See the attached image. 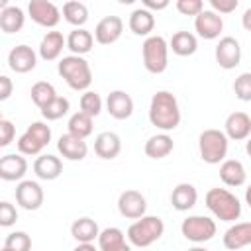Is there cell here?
<instances>
[{
	"mask_svg": "<svg viewBox=\"0 0 251 251\" xmlns=\"http://www.w3.org/2000/svg\"><path fill=\"white\" fill-rule=\"evenodd\" d=\"M149 122L161 131H173L180 124L178 100L169 90H159L151 96L149 104Z\"/></svg>",
	"mask_w": 251,
	"mask_h": 251,
	"instance_id": "6da1fadb",
	"label": "cell"
},
{
	"mask_svg": "<svg viewBox=\"0 0 251 251\" xmlns=\"http://www.w3.org/2000/svg\"><path fill=\"white\" fill-rule=\"evenodd\" d=\"M57 71L73 90H84L86 92L88 86L92 84V71H90V65L84 57H78V55L63 57L57 63Z\"/></svg>",
	"mask_w": 251,
	"mask_h": 251,
	"instance_id": "7a4b0ae2",
	"label": "cell"
},
{
	"mask_svg": "<svg viewBox=\"0 0 251 251\" xmlns=\"http://www.w3.org/2000/svg\"><path fill=\"white\" fill-rule=\"evenodd\" d=\"M206 206L208 210L222 222H235L241 216V202L235 194L226 188H210L206 192Z\"/></svg>",
	"mask_w": 251,
	"mask_h": 251,
	"instance_id": "3957f363",
	"label": "cell"
},
{
	"mask_svg": "<svg viewBox=\"0 0 251 251\" xmlns=\"http://www.w3.org/2000/svg\"><path fill=\"white\" fill-rule=\"evenodd\" d=\"M165 231V224L159 216H143L127 227V239L133 247L153 245Z\"/></svg>",
	"mask_w": 251,
	"mask_h": 251,
	"instance_id": "277c9868",
	"label": "cell"
},
{
	"mask_svg": "<svg viewBox=\"0 0 251 251\" xmlns=\"http://www.w3.org/2000/svg\"><path fill=\"white\" fill-rule=\"evenodd\" d=\"M198 151L204 163L218 165L226 161L227 155V135L220 129H204L198 137Z\"/></svg>",
	"mask_w": 251,
	"mask_h": 251,
	"instance_id": "5b68a950",
	"label": "cell"
},
{
	"mask_svg": "<svg viewBox=\"0 0 251 251\" xmlns=\"http://www.w3.org/2000/svg\"><path fill=\"white\" fill-rule=\"evenodd\" d=\"M143 65L149 73L161 75L167 71L169 65V43L161 35H149L141 45Z\"/></svg>",
	"mask_w": 251,
	"mask_h": 251,
	"instance_id": "8992f818",
	"label": "cell"
},
{
	"mask_svg": "<svg viewBox=\"0 0 251 251\" xmlns=\"http://www.w3.org/2000/svg\"><path fill=\"white\" fill-rule=\"evenodd\" d=\"M180 231L192 243H206L216 235V222L208 216H188L182 220Z\"/></svg>",
	"mask_w": 251,
	"mask_h": 251,
	"instance_id": "52a82bcc",
	"label": "cell"
},
{
	"mask_svg": "<svg viewBox=\"0 0 251 251\" xmlns=\"http://www.w3.org/2000/svg\"><path fill=\"white\" fill-rule=\"evenodd\" d=\"M241 61V47H239V41L231 35H226L218 41L216 45V63L226 69V71H231L239 65Z\"/></svg>",
	"mask_w": 251,
	"mask_h": 251,
	"instance_id": "ba28073f",
	"label": "cell"
},
{
	"mask_svg": "<svg viewBox=\"0 0 251 251\" xmlns=\"http://www.w3.org/2000/svg\"><path fill=\"white\" fill-rule=\"evenodd\" d=\"M16 202L27 212L39 210L43 204V188L35 180H22L16 186Z\"/></svg>",
	"mask_w": 251,
	"mask_h": 251,
	"instance_id": "9c48e42d",
	"label": "cell"
},
{
	"mask_svg": "<svg viewBox=\"0 0 251 251\" xmlns=\"http://www.w3.org/2000/svg\"><path fill=\"white\" fill-rule=\"evenodd\" d=\"M27 12H29V18L43 27H55L61 20L59 8L47 0H31L27 4Z\"/></svg>",
	"mask_w": 251,
	"mask_h": 251,
	"instance_id": "30bf717a",
	"label": "cell"
},
{
	"mask_svg": "<svg viewBox=\"0 0 251 251\" xmlns=\"http://www.w3.org/2000/svg\"><path fill=\"white\" fill-rule=\"evenodd\" d=\"M118 210L124 218L127 220H139L145 216L147 210V200L141 192L137 190H126L118 198Z\"/></svg>",
	"mask_w": 251,
	"mask_h": 251,
	"instance_id": "8fae6325",
	"label": "cell"
},
{
	"mask_svg": "<svg viewBox=\"0 0 251 251\" xmlns=\"http://www.w3.org/2000/svg\"><path fill=\"white\" fill-rule=\"evenodd\" d=\"M194 29L202 39H216L224 29V20L214 10H202L194 18Z\"/></svg>",
	"mask_w": 251,
	"mask_h": 251,
	"instance_id": "7c38bea8",
	"label": "cell"
},
{
	"mask_svg": "<svg viewBox=\"0 0 251 251\" xmlns=\"http://www.w3.org/2000/svg\"><path fill=\"white\" fill-rule=\"evenodd\" d=\"M124 22L120 16H106L94 27V39L100 45H112L122 37Z\"/></svg>",
	"mask_w": 251,
	"mask_h": 251,
	"instance_id": "4fadbf2b",
	"label": "cell"
},
{
	"mask_svg": "<svg viewBox=\"0 0 251 251\" xmlns=\"http://www.w3.org/2000/svg\"><path fill=\"white\" fill-rule=\"evenodd\" d=\"M35 65H37V55H35V51L29 45H24V43L22 45H16L8 53V67L14 73L25 75V73L33 71Z\"/></svg>",
	"mask_w": 251,
	"mask_h": 251,
	"instance_id": "5bb4252c",
	"label": "cell"
},
{
	"mask_svg": "<svg viewBox=\"0 0 251 251\" xmlns=\"http://www.w3.org/2000/svg\"><path fill=\"white\" fill-rule=\"evenodd\" d=\"M226 135L233 141H243L251 137V118L245 112H231L226 118Z\"/></svg>",
	"mask_w": 251,
	"mask_h": 251,
	"instance_id": "9a60e30c",
	"label": "cell"
},
{
	"mask_svg": "<svg viewBox=\"0 0 251 251\" xmlns=\"http://www.w3.org/2000/svg\"><path fill=\"white\" fill-rule=\"evenodd\" d=\"M106 108L112 118L127 120L133 114V100L126 90H112L106 98Z\"/></svg>",
	"mask_w": 251,
	"mask_h": 251,
	"instance_id": "2e32d148",
	"label": "cell"
},
{
	"mask_svg": "<svg viewBox=\"0 0 251 251\" xmlns=\"http://www.w3.org/2000/svg\"><path fill=\"white\" fill-rule=\"evenodd\" d=\"M27 173V161L22 153H8L0 159V178L2 180H22Z\"/></svg>",
	"mask_w": 251,
	"mask_h": 251,
	"instance_id": "e0dca14e",
	"label": "cell"
},
{
	"mask_svg": "<svg viewBox=\"0 0 251 251\" xmlns=\"http://www.w3.org/2000/svg\"><path fill=\"white\" fill-rule=\"evenodd\" d=\"M57 149L69 161H82L86 157V153H88L86 141L80 139V137H75L73 133H63L57 139Z\"/></svg>",
	"mask_w": 251,
	"mask_h": 251,
	"instance_id": "ac0fdd59",
	"label": "cell"
},
{
	"mask_svg": "<svg viewBox=\"0 0 251 251\" xmlns=\"http://www.w3.org/2000/svg\"><path fill=\"white\" fill-rule=\"evenodd\" d=\"M122 151V139L118 133L114 131H102L96 135L94 139V153L100 157V159H116Z\"/></svg>",
	"mask_w": 251,
	"mask_h": 251,
	"instance_id": "d6986e66",
	"label": "cell"
},
{
	"mask_svg": "<svg viewBox=\"0 0 251 251\" xmlns=\"http://www.w3.org/2000/svg\"><path fill=\"white\" fill-rule=\"evenodd\" d=\"M224 245L229 251H237L241 247L251 245V222H241L227 227L224 233Z\"/></svg>",
	"mask_w": 251,
	"mask_h": 251,
	"instance_id": "ffe728a7",
	"label": "cell"
},
{
	"mask_svg": "<svg viewBox=\"0 0 251 251\" xmlns=\"http://www.w3.org/2000/svg\"><path fill=\"white\" fill-rule=\"evenodd\" d=\"M67 47V39L61 31H47L39 43V57L43 61H55L61 57L63 49Z\"/></svg>",
	"mask_w": 251,
	"mask_h": 251,
	"instance_id": "44dd1931",
	"label": "cell"
},
{
	"mask_svg": "<svg viewBox=\"0 0 251 251\" xmlns=\"http://www.w3.org/2000/svg\"><path fill=\"white\" fill-rule=\"evenodd\" d=\"M196 200H198V192H196L194 184H190V182H180L171 192V204L178 212L190 210L196 204Z\"/></svg>",
	"mask_w": 251,
	"mask_h": 251,
	"instance_id": "7402d4cb",
	"label": "cell"
},
{
	"mask_svg": "<svg viewBox=\"0 0 251 251\" xmlns=\"http://www.w3.org/2000/svg\"><path fill=\"white\" fill-rule=\"evenodd\" d=\"M33 173L41 180H55L63 173V163L55 155H39L33 163Z\"/></svg>",
	"mask_w": 251,
	"mask_h": 251,
	"instance_id": "603a6c76",
	"label": "cell"
},
{
	"mask_svg": "<svg viewBox=\"0 0 251 251\" xmlns=\"http://www.w3.org/2000/svg\"><path fill=\"white\" fill-rule=\"evenodd\" d=\"M220 178L226 186H241L247 178L243 163L237 159H226L220 165Z\"/></svg>",
	"mask_w": 251,
	"mask_h": 251,
	"instance_id": "cb8c5ba5",
	"label": "cell"
},
{
	"mask_svg": "<svg viewBox=\"0 0 251 251\" xmlns=\"http://www.w3.org/2000/svg\"><path fill=\"white\" fill-rule=\"evenodd\" d=\"M94 45V35L84 27H75L67 37V49H71L73 55H86Z\"/></svg>",
	"mask_w": 251,
	"mask_h": 251,
	"instance_id": "d4e9b609",
	"label": "cell"
},
{
	"mask_svg": "<svg viewBox=\"0 0 251 251\" xmlns=\"http://www.w3.org/2000/svg\"><path fill=\"white\" fill-rule=\"evenodd\" d=\"M169 49H173V53L178 55V57H190L198 49V39L190 31H176L171 37Z\"/></svg>",
	"mask_w": 251,
	"mask_h": 251,
	"instance_id": "484cf974",
	"label": "cell"
},
{
	"mask_svg": "<svg viewBox=\"0 0 251 251\" xmlns=\"http://www.w3.org/2000/svg\"><path fill=\"white\" fill-rule=\"evenodd\" d=\"M71 235L78 243H92L94 239H98L100 229H98V224L92 218H78L71 226Z\"/></svg>",
	"mask_w": 251,
	"mask_h": 251,
	"instance_id": "4316f807",
	"label": "cell"
},
{
	"mask_svg": "<svg viewBox=\"0 0 251 251\" xmlns=\"http://www.w3.org/2000/svg\"><path fill=\"white\" fill-rule=\"evenodd\" d=\"M175 143H173V137L169 133H157V135H151L147 141H145V155L151 157V159H163L167 157L171 151H173Z\"/></svg>",
	"mask_w": 251,
	"mask_h": 251,
	"instance_id": "83f0119b",
	"label": "cell"
},
{
	"mask_svg": "<svg viewBox=\"0 0 251 251\" xmlns=\"http://www.w3.org/2000/svg\"><path fill=\"white\" fill-rule=\"evenodd\" d=\"M129 29L135 35H149L155 27V16L153 12L145 10V8H137L129 14Z\"/></svg>",
	"mask_w": 251,
	"mask_h": 251,
	"instance_id": "f1b7e54d",
	"label": "cell"
},
{
	"mask_svg": "<svg viewBox=\"0 0 251 251\" xmlns=\"http://www.w3.org/2000/svg\"><path fill=\"white\" fill-rule=\"evenodd\" d=\"M25 16L22 12V8L18 6H8L4 10H0V29L4 33H18L24 27Z\"/></svg>",
	"mask_w": 251,
	"mask_h": 251,
	"instance_id": "f546056e",
	"label": "cell"
},
{
	"mask_svg": "<svg viewBox=\"0 0 251 251\" xmlns=\"http://www.w3.org/2000/svg\"><path fill=\"white\" fill-rule=\"evenodd\" d=\"M63 18L71 24V25H76V27H82L86 22H88V8L82 4V2H65L63 4Z\"/></svg>",
	"mask_w": 251,
	"mask_h": 251,
	"instance_id": "4dcf8cb0",
	"label": "cell"
},
{
	"mask_svg": "<svg viewBox=\"0 0 251 251\" xmlns=\"http://www.w3.org/2000/svg\"><path fill=\"white\" fill-rule=\"evenodd\" d=\"M57 98V92H55V86L51 84V82H45V80H39V82H35L33 86H31V100H33V104L39 108V110H43L49 102H53Z\"/></svg>",
	"mask_w": 251,
	"mask_h": 251,
	"instance_id": "1f68e13d",
	"label": "cell"
},
{
	"mask_svg": "<svg viewBox=\"0 0 251 251\" xmlns=\"http://www.w3.org/2000/svg\"><path fill=\"white\" fill-rule=\"evenodd\" d=\"M69 133H73L75 137L86 139L92 133V118L84 112H76L71 116L69 120Z\"/></svg>",
	"mask_w": 251,
	"mask_h": 251,
	"instance_id": "d6a6232c",
	"label": "cell"
},
{
	"mask_svg": "<svg viewBox=\"0 0 251 251\" xmlns=\"http://www.w3.org/2000/svg\"><path fill=\"white\" fill-rule=\"evenodd\" d=\"M69 110H71V102H69L65 96H57L53 102H49V104L41 110V116H43L47 122H53V120L63 118Z\"/></svg>",
	"mask_w": 251,
	"mask_h": 251,
	"instance_id": "836d02e7",
	"label": "cell"
},
{
	"mask_svg": "<svg viewBox=\"0 0 251 251\" xmlns=\"http://www.w3.org/2000/svg\"><path fill=\"white\" fill-rule=\"evenodd\" d=\"M122 243H126V235H124V231L120 227H106L98 235V247H100V251L110 249V247H116V245H122Z\"/></svg>",
	"mask_w": 251,
	"mask_h": 251,
	"instance_id": "e575fe53",
	"label": "cell"
},
{
	"mask_svg": "<svg viewBox=\"0 0 251 251\" xmlns=\"http://www.w3.org/2000/svg\"><path fill=\"white\" fill-rule=\"evenodd\" d=\"M80 112L88 114L90 118H96L102 112V98H100V94L94 92V90H86L80 96Z\"/></svg>",
	"mask_w": 251,
	"mask_h": 251,
	"instance_id": "d590c367",
	"label": "cell"
},
{
	"mask_svg": "<svg viewBox=\"0 0 251 251\" xmlns=\"http://www.w3.org/2000/svg\"><path fill=\"white\" fill-rule=\"evenodd\" d=\"M43 147H45V145H43L33 133H29L27 129H25V131L20 135V139H18V151H20L22 155H39Z\"/></svg>",
	"mask_w": 251,
	"mask_h": 251,
	"instance_id": "8d00e7d4",
	"label": "cell"
},
{
	"mask_svg": "<svg viewBox=\"0 0 251 251\" xmlns=\"http://www.w3.org/2000/svg\"><path fill=\"white\" fill-rule=\"evenodd\" d=\"M4 247L12 249V251H29L31 249V239L25 231H12L6 235Z\"/></svg>",
	"mask_w": 251,
	"mask_h": 251,
	"instance_id": "74e56055",
	"label": "cell"
},
{
	"mask_svg": "<svg viewBox=\"0 0 251 251\" xmlns=\"http://www.w3.org/2000/svg\"><path fill=\"white\" fill-rule=\"evenodd\" d=\"M233 92L239 100L251 102V73H241L233 80Z\"/></svg>",
	"mask_w": 251,
	"mask_h": 251,
	"instance_id": "f35d334b",
	"label": "cell"
},
{
	"mask_svg": "<svg viewBox=\"0 0 251 251\" xmlns=\"http://www.w3.org/2000/svg\"><path fill=\"white\" fill-rule=\"evenodd\" d=\"M176 10L182 16H198L204 10V2L202 0H176Z\"/></svg>",
	"mask_w": 251,
	"mask_h": 251,
	"instance_id": "ab89813d",
	"label": "cell"
},
{
	"mask_svg": "<svg viewBox=\"0 0 251 251\" xmlns=\"http://www.w3.org/2000/svg\"><path fill=\"white\" fill-rule=\"evenodd\" d=\"M18 220V210L14 208V204L10 202H0V226L2 227H10L12 224H16Z\"/></svg>",
	"mask_w": 251,
	"mask_h": 251,
	"instance_id": "60d3db41",
	"label": "cell"
},
{
	"mask_svg": "<svg viewBox=\"0 0 251 251\" xmlns=\"http://www.w3.org/2000/svg\"><path fill=\"white\" fill-rule=\"evenodd\" d=\"M27 131L33 133L43 145H49V141H51V127L45 122H33V124H29L27 126Z\"/></svg>",
	"mask_w": 251,
	"mask_h": 251,
	"instance_id": "b9f144b4",
	"label": "cell"
},
{
	"mask_svg": "<svg viewBox=\"0 0 251 251\" xmlns=\"http://www.w3.org/2000/svg\"><path fill=\"white\" fill-rule=\"evenodd\" d=\"M14 135H16V127L10 120L2 118L0 120V147H8L12 141H14Z\"/></svg>",
	"mask_w": 251,
	"mask_h": 251,
	"instance_id": "7bdbcfd3",
	"label": "cell"
},
{
	"mask_svg": "<svg viewBox=\"0 0 251 251\" xmlns=\"http://www.w3.org/2000/svg\"><path fill=\"white\" fill-rule=\"evenodd\" d=\"M210 6L216 14H231L239 6V2L237 0H210Z\"/></svg>",
	"mask_w": 251,
	"mask_h": 251,
	"instance_id": "ee69618b",
	"label": "cell"
},
{
	"mask_svg": "<svg viewBox=\"0 0 251 251\" xmlns=\"http://www.w3.org/2000/svg\"><path fill=\"white\" fill-rule=\"evenodd\" d=\"M12 88H14V86H12V80H10L6 75H2V76H0V100H2V102L10 98Z\"/></svg>",
	"mask_w": 251,
	"mask_h": 251,
	"instance_id": "f6af8a7d",
	"label": "cell"
},
{
	"mask_svg": "<svg viewBox=\"0 0 251 251\" xmlns=\"http://www.w3.org/2000/svg\"><path fill=\"white\" fill-rule=\"evenodd\" d=\"M169 6V0H159V2H155V0H143V8L145 10H149V12H153V10H165Z\"/></svg>",
	"mask_w": 251,
	"mask_h": 251,
	"instance_id": "bcb514c9",
	"label": "cell"
},
{
	"mask_svg": "<svg viewBox=\"0 0 251 251\" xmlns=\"http://www.w3.org/2000/svg\"><path fill=\"white\" fill-rule=\"evenodd\" d=\"M241 25H243L247 31H251V8H247V10L243 12V16H241Z\"/></svg>",
	"mask_w": 251,
	"mask_h": 251,
	"instance_id": "7dc6e473",
	"label": "cell"
},
{
	"mask_svg": "<svg viewBox=\"0 0 251 251\" xmlns=\"http://www.w3.org/2000/svg\"><path fill=\"white\" fill-rule=\"evenodd\" d=\"M73 251H96V247L92 243H78Z\"/></svg>",
	"mask_w": 251,
	"mask_h": 251,
	"instance_id": "c3c4849f",
	"label": "cell"
},
{
	"mask_svg": "<svg viewBox=\"0 0 251 251\" xmlns=\"http://www.w3.org/2000/svg\"><path fill=\"white\" fill-rule=\"evenodd\" d=\"M104 251H131V247L127 243H122V245H116V247H110V249H104Z\"/></svg>",
	"mask_w": 251,
	"mask_h": 251,
	"instance_id": "681fc988",
	"label": "cell"
},
{
	"mask_svg": "<svg viewBox=\"0 0 251 251\" xmlns=\"http://www.w3.org/2000/svg\"><path fill=\"white\" fill-rule=\"evenodd\" d=\"M245 202L249 204V208H251V184L247 186V190H245Z\"/></svg>",
	"mask_w": 251,
	"mask_h": 251,
	"instance_id": "f907efd6",
	"label": "cell"
},
{
	"mask_svg": "<svg viewBox=\"0 0 251 251\" xmlns=\"http://www.w3.org/2000/svg\"><path fill=\"white\" fill-rule=\"evenodd\" d=\"M245 151H247V155L251 157V137H249V139L245 141Z\"/></svg>",
	"mask_w": 251,
	"mask_h": 251,
	"instance_id": "816d5d0a",
	"label": "cell"
},
{
	"mask_svg": "<svg viewBox=\"0 0 251 251\" xmlns=\"http://www.w3.org/2000/svg\"><path fill=\"white\" fill-rule=\"evenodd\" d=\"M188 251H208V249H204V247H192V249H188Z\"/></svg>",
	"mask_w": 251,
	"mask_h": 251,
	"instance_id": "f5cc1de1",
	"label": "cell"
},
{
	"mask_svg": "<svg viewBox=\"0 0 251 251\" xmlns=\"http://www.w3.org/2000/svg\"><path fill=\"white\" fill-rule=\"evenodd\" d=\"M2 251H12V249H8V247H4V249H2Z\"/></svg>",
	"mask_w": 251,
	"mask_h": 251,
	"instance_id": "db71d44e",
	"label": "cell"
}]
</instances>
